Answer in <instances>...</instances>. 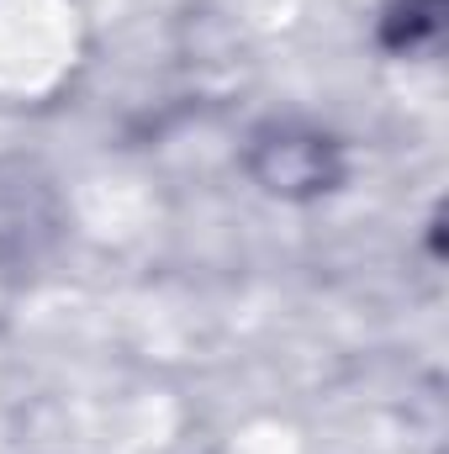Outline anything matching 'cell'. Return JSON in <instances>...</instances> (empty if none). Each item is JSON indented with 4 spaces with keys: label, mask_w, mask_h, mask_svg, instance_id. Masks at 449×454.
<instances>
[{
    "label": "cell",
    "mask_w": 449,
    "mask_h": 454,
    "mask_svg": "<svg viewBox=\"0 0 449 454\" xmlns=\"http://www.w3.org/2000/svg\"><path fill=\"white\" fill-rule=\"evenodd\" d=\"M248 175L270 191V196H286V201H307V196H323L343 180V153L328 132H312V127H296V121H280V127H259L254 143H248Z\"/></svg>",
    "instance_id": "1"
},
{
    "label": "cell",
    "mask_w": 449,
    "mask_h": 454,
    "mask_svg": "<svg viewBox=\"0 0 449 454\" xmlns=\"http://www.w3.org/2000/svg\"><path fill=\"white\" fill-rule=\"evenodd\" d=\"M59 238V196L32 164H0V264H32Z\"/></svg>",
    "instance_id": "2"
},
{
    "label": "cell",
    "mask_w": 449,
    "mask_h": 454,
    "mask_svg": "<svg viewBox=\"0 0 449 454\" xmlns=\"http://www.w3.org/2000/svg\"><path fill=\"white\" fill-rule=\"evenodd\" d=\"M445 32V0H391L381 16V48L429 53Z\"/></svg>",
    "instance_id": "3"
}]
</instances>
